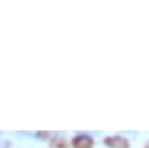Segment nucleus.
I'll return each instance as SVG.
<instances>
[{
  "instance_id": "f257e3e1",
  "label": "nucleus",
  "mask_w": 149,
  "mask_h": 148,
  "mask_svg": "<svg viewBox=\"0 0 149 148\" xmlns=\"http://www.w3.org/2000/svg\"><path fill=\"white\" fill-rule=\"evenodd\" d=\"M104 144L111 148H129V141L123 137H107L104 140Z\"/></svg>"
},
{
  "instance_id": "f03ea898",
  "label": "nucleus",
  "mask_w": 149,
  "mask_h": 148,
  "mask_svg": "<svg viewBox=\"0 0 149 148\" xmlns=\"http://www.w3.org/2000/svg\"><path fill=\"white\" fill-rule=\"evenodd\" d=\"M74 148H91L92 147V139L90 136H79L73 140Z\"/></svg>"
},
{
  "instance_id": "7ed1b4c3",
  "label": "nucleus",
  "mask_w": 149,
  "mask_h": 148,
  "mask_svg": "<svg viewBox=\"0 0 149 148\" xmlns=\"http://www.w3.org/2000/svg\"><path fill=\"white\" fill-rule=\"evenodd\" d=\"M38 136H39V137H46V136H47V133H46V132H39V133H38Z\"/></svg>"
}]
</instances>
